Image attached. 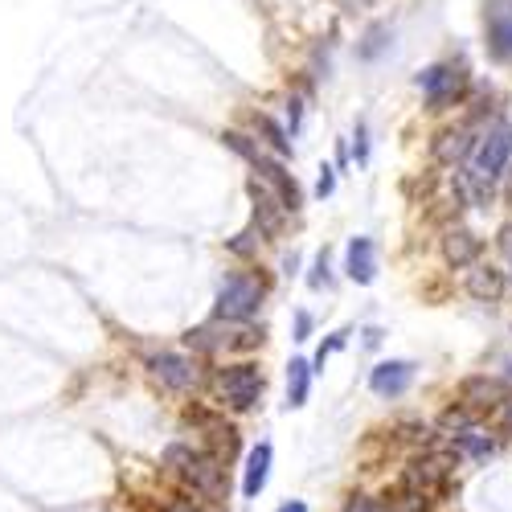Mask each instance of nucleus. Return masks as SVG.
<instances>
[{"instance_id": "nucleus-1", "label": "nucleus", "mask_w": 512, "mask_h": 512, "mask_svg": "<svg viewBox=\"0 0 512 512\" xmlns=\"http://www.w3.org/2000/svg\"><path fill=\"white\" fill-rule=\"evenodd\" d=\"M508 164H512V123L496 119V123H488L480 132V148H476V156H472V164H467V168H472L476 177L500 185L508 177Z\"/></svg>"}, {"instance_id": "nucleus-2", "label": "nucleus", "mask_w": 512, "mask_h": 512, "mask_svg": "<svg viewBox=\"0 0 512 512\" xmlns=\"http://www.w3.org/2000/svg\"><path fill=\"white\" fill-rule=\"evenodd\" d=\"M414 82H418L426 107H431V111H447V107L463 103L467 82H472V78H467V70L455 66V62H435V66H426Z\"/></svg>"}, {"instance_id": "nucleus-3", "label": "nucleus", "mask_w": 512, "mask_h": 512, "mask_svg": "<svg viewBox=\"0 0 512 512\" xmlns=\"http://www.w3.org/2000/svg\"><path fill=\"white\" fill-rule=\"evenodd\" d=\"M263 308V283L254 275H226L218 287V320H234L246 324L250 316H259Z\"/></svg>"}, {"instance_id": "nucleus-4", "label": "nucleus", "mask_w": 512, "mask_h": 512, "mask_svg": "<svg viewBox=\"0 0 512 512\" xmlns=\"http://www.w3.org/2000/svg\"><path fill=\"white\" fill-rule=\"evenodd\" d=\"M512 402V390H508V377H496V373H472L459 381V406H467L476 418L480 414H496Z\"/></svg>"}, {"instance_id": "nucleus-5", "label": "nucleus", "mask_w": 512, "mask_h": 512, "mask_svg": "<svg viewBox=\"0 0 512 512\" xmlns=\"http://www.w3.org/2000/svg\"><path fill=\"white\" fill-rule=\"evenodd\" d=\"M263 373H259V365H250V361H242V365H230V369H222V377H218V398L230 406V410H254L259 406V398H263Z\"/></svg>"}, {"instance_id": "nucleus-6", "label": "nucleus", "mask_w": 512, "mask_h": 512, "mask_svg": "<svg viewBox=\"0 0 512 512\" xmlns=\"http://www.w3.org/2000/svg\"><path fill=\"white\" fill-rule=\"evenodd\" d=\"M185 484L201 496V500H209V504H218V500H226V492H230V484H226V463H222V455H213V451H197V459L185 467Z\"/></svg>"}, {"instance_id": "nucleus-7", "label": "nucleus", "mask_w": 512, "mask_h": 512, "mask_svg": "<svg viewBox=\"0 0 512 512\" xmlns=\"http://www.w3.org/2000/svg\"><path fill=\"white\" fill-rule=\"evenodd\" d=\"M484 37L496 62H512V0H484Z\"/></svg>"}, {"instance_id": "nucleus-8", "label": "nucleus", "mask_w": 512, "mask_h": 512, "mask_svg": "<svg viewBox=\"0 0 512 512\" xmlns=\"http://www.w3.org/2000/svg\"><path fill=\"white\" fill-rule=\"evenodd\" d=\"M476 148H480L476 127L472 123H459V127H447V132H439V140H435L431 152L447 168H467V164H472V156H476Z\"/></svg>"}, {"instance_id": "nucleus-9", "label": "nucleus", "mask_w": 512, "mask_h": 512, "mask_svg": "<svg viewBox=\"0 0 512 512\" xmlns=\"http://www.w3.org/2000/svg\"><path fill=\"white\" fill-rule=\"evenodd\" d=\"M254 177H259L279 201H283V209L287 213H300V205H304V189H300V181H295L287 168H283V160H275V156H263L259 164H254Z\"/></svg>"}, {"instance_id": "nucleus-10", "label": "nucleus", "mask_w": 512, "mask_h": 512, "mask_svg": "<svg viewBox=\"0 0 512 512\" xmlns=\"http://www.w3.org/2000/svg\"><path fill=\"white\" fill-rule=\"evenodd\" d=\"M443 263L455 271H472L476 263H484V238L467 226H451L443 234Z\"/></svg>"}, {"instance_id": "nucleus-11", "label": "nucleus", "mask_w": 512, "mask_h": 512, "mask_svg": "<svg viewBox=\"0 0 512 512\" xmlns=\"http://www.w3.org/2000/svg\"><path fill=\"white\" fill-rule=\"evenodd\" d=\"M148 373L164 390H189L197 381V361H189L185 353H156L148 357Z\"/></svg>"}, {"instance_id": "nucleus-12", "label": "nucleus", "mask_w": 512, "mask_h": 512, "mask_svg": "<svg viewBox=\"0 0 512 512\" xmlns=\"http://www.w3.org/2000/svg\"><path fill=\"white\" fill-rule=\"evenodd\" d=\"M463 287H467V295H472L476 304H500L504 291H508V275L496 263H476L472 271H467Z\"/></svg>"}, {"instance_id": "nucleus-13", "label": "nucleus", "mask_w": 512, "mask_h": 512, "mask_svg": "<svg viewBox=\"0 0 512 512\" xmlns=\"http://www.w3.org/2000/svg\"><path fill=\"white\" fill-rule=\"evenodd\" d=\"M414 386V365L410 361H381L369 373V390L377 398H402Z\"/></svg>"}, {"instance_id": "nucleus-14", "label": "nucleus", "mask_w": 512, "mask_h": 512, "mask_svg": "<svg viewBox=\"0 0 512 512\" xmlns=\"http://www.w3.org/2000/svg\"><path fill=\"white\" fill-rule=\"evenodd\" d=\"M250 197H254V226L263 230V238H267V234H279V226H283V218H287L283 201H279L259 177L250 181Z\"/></svg>"}, {"instance_id": "nucleus-15", "label": "nucleus", "mask_w": 512, "mask_h": 512, "mask_svg": "<svg viewBox=\"0 0 512 512\" xmlns=\"http://www.w3.org/2000/svg\"><path fill=\"white\" fill-rule=\"evenodd\" d=\"M345 275L353 283H361V287L377 279V246H373V238H353L349 242V250H345Z\"/></svg>"}, {"instance_id": "nucleus-16", "label": "nucleus", "mask_w": 512, "mask_h": 512, "mask_svg": "<svg viewBox=\"0 0 512 512\" xmlns=\"http://www.w3.org/2000/svg\"><path fill=\"white\" fill-rule=\"evenodd\" d=\"M267 476H271V443H259L250 455H246V476H242V496L254 500L263 488H267Z\"/></svg>"}, {"instance_id": "nucleus-17", "label": "nucleus", "mask_w": 512, "mask_h": 512, "mask_svg": "<svg viewBox=\"0 0 512 512\" xmlns=\"http://www.w3.org/2000/svg\"><path fill=\"white\" fill-rule=\"evenodd\" d=\"M312 373H316V365L304 361V357H295V361L287 365V410H300V406L308 402V394H312Z\"/></svg>"}, {"instance_id": "nucleus-18", "label": "nucleus", "mask_w": 512, "mask_h": 512, "mask_svg": "<svg viewBox=\"0 0 512 512\" xmlns=\"http://www.w3.org/2000/svg\"><path fill=\"white\" fill-rule=\"evenodd\" d=\"M447 443L455 447L459 459H488V455H496V447H500L492 435L480 431V426H472V431H463V435H447Z\"/></svg>"}, {"instance_id": "nucleus-19", "label": "nucleus", "mask_w": 512, "mask_h": 512, "mask_svg": "<svg viewBox=\"0 0 512 512\" xmlns=\"http://www.w3.org/2000/svg\"><path fill=\"white\" fill-rule=\"evenodd\" d=\"M390 41H394V29L386 21H373L365 33H361V46H357V58L361 62H377L381 54L390 50Z\"/></svg>"}, {"instance_id": "nucleus-20", "label": "nucleus", "mask_w": 512, "mask_h": 512, "mask_svg": "<svg viewBox=\"0 0 512 512\" xmlns=\"http://www.w3.org/2000/svg\"><path fill=\"white\" fill-rule=\"evenodd\" d=\"M254 127H259V136H263V144L275 152V156H291V140H287V132L271 119V115H259L254 119Z\"/></svg>"}, {"instance_id": "nucleus-21", "label": "nucleus", "mask_w": 512, "mask_h": 512, "mask_svg": "<svg viewBox=\"0 0 512 512\" xmlns=\"http://www.w3.org/2000/svg\"><path fill=\"white\" fill-rule=\"evenodd\" d=\"M222 140H226V148H230V152H238L246 164H259V160L267 156V152H263V144H259V140H250L246 132H226Z\"/></svg>"}, {"instance_id": "nucleus-22", "label": "nucleus", "mask_w": 512, "mask_h": 512, "mask_svg": "<svg viewBox=\"0 0 512 512\" xmlns=\"http://www.w3.org/2000/svg\"><path fill=\"white\" fill-rule=\"evenodd\" d=\"M197 459V451L189 447V443H173L164 451V467H173V472H185V467Z\"/></svg>"}, {"instance_id": "nucleus-23", "label": "nucleus", "mask_w": 512, "mask_h": 512, "mask_svg": "<svg viewBox=\"0 0 512 512\" xmlns=\"http://www.w3.org/2000/svg\"><path fill=\"white\" fill-rule=\"evenodd\" d=\"M345 345H349V332H332V336H328V345H320V353H316V361H312V365H316V373L324 369V361H328L332 353H340Z\"/></svg>"}, {"instance_id": "nucleus-24", "label": "nucleus", "mask_w": 512, "mask_h": 512, "mask_svg": "<svg viewBox=\"0 0 512 512\" xmlns=\"http://www.w3.org/2000/svg\"><path fill=\"white\" fill-rule=\"evenodd\" d=\"M496 246H500V254H504V263H508V283H512V222H504V226H500Z\"/></svg>"}, {"instance_id": "nucleus-25", "label": "nucleus", "mask_w": 512, "mask_h": 512, "mask_svg": "<svg viewBox=\"0 0 512 512\" xmlns=\"http://www.w3.org/2000/svg\"><path fill=\"white\" fill-rule=\"evenodd\" d=\"M259 238H263V230H259V226H250L246 234H238V238L230 242V250H234V254H250V250H254V242H259Z\"/></svg>"}, {"instance_id": "nucleus-26", "label": "nucleus", "mask_w": 512, "mask_h": 512, "mask_svg": "<svg viewBox=\"0 0 512 512\" xmlns=\"http://www.w3.org/2000/svg\"><path fill=\"white\" fill-rule=\"evenodd\" d=\"M357 144H353V156H357V164H365L369 160V127L365 123H357V136H353Z\"/></svg>"}, {"instance_id": "nucleus-27", "label": "nucleus", "mask_w": 512, "mask_h": 512, "mask_svg": "<svg viewBox=\"0 0 512 512\" xmlns=\"http://www.w3.org/2000/svg\"><path fill=\"white\" fill-rule=\"evenodd\" d=\"M345 512H386V504H381V500H369V496H353V500L345 504Z\"/></svg>"}, {"instance_id": "nucleus-28", "label": "nucleus", "mask_w": 512, "mask_h": 512, "mask_svg": "<svg viewBox=\"0 0 512 512\" xmlns=\"http://www.w3.org/2000/svg\"><path fill=\"white\" fill-rule=\"evenodd\" d=\"M300 119H304V103L291 99V103H287V132H291V136L300 132Z\"/></svg>"}, {"instance_id": "nucleus-29", "label": "nucleus", "mask_w": 512, "mask_h": 512, "mask_svg": "<svg viewBox=\"0 0 512 512\" xmlns=\"http://www.w3.org/2000/svg\"><path fill=\"white\" fill-rule=\"evenodd\" d=\"M332 189H336V173L324 164V168H320V181H316V193H320V197H332Z\"/></svg>"}, {"instance_id": "nucleus-30", "label": "nucleus", "mask_w": 512, "mask_h": 512, "mask_svg": "<svg viewBox=\"0 0 512 512\" xmlns=\"http://www.w3.org/2000/svg\"><path fill=\"white\" fill-rule=\"evenodd\" d=\"M308 283H312V287H324V283H328V254H320V259H316V267H312Z\"/></svg>"}, {"instance_id": "nucleus-31", "label": "nucleus", "mask_w": 512, "mask_h": 512, "mask_svg": "<svg viewBox=\"0 0 512 512\" xmlns=\"http://www.w3.org/2000/svg\"><path fill=\"white\" fill-rule=\"evenodd\" d=\"M308 336H312V316L295 312V340H308Z\"/></svg>"}, {"instance_id": "nucleus-32", "label": "nucleus", "mask_w": 512, "mask_h": 512, "mask_svg": "<svg viewBox=\"0 0 512 512\" xmlns=\"http://www.w3.org/2000/svg\"><path fill=\"white\" fill-rule=\"evenodd\" d=\"M164 512H205L197 500H189V496H181V500H173V504H168Z\"/></svg>"}, {"instance_id": "nucleus-33", "label": "nucleus", "mask_w": 512, "mask_h": 512, "mask_svg": "<svg viewBox=\"0 0 512 512\" xmlns=\"http://www.w3.org/2000/svg\"><path fill=\"white\" fill-rule=\"evenodd\" d=\"M500 431H504V435H512V402L500 410Z\"/></svg>"}, {"instance_id": "nucleus-34", "label": "nucleus", "mask_w": 512, "mask_h": 512, "mask_svg": "<svg viewBox=\"0 0 512 512\" xmlns=\"http://www.w3.org/2000/svg\"><path fill=\"white\" fill-rule=\"evenodd\" d=\"M279 512H308V504L304 500H287V504H279Z\"/></svg>"}, {"instance_id": "nucleus-35", "label": "nucleus", "mask_w": 512, "mask_h": 512, "mask_svg": "<svg viewBox=\"0 0 512 512\" xmlns=\"http://www.w3.org/2000/svg\"><path fill=\"white\" fill-rule=\"evenodd\" d=\"M365 345H369V349L381 345V328H365Z\"/></svg>"}, {"instance_id": "nucleus-36", "label": "nucleus", "mask_w": 512, "mask_h": 512, "mask_svg": "<svg viewBox=\"0 0 512 512\" xmlns=\"http://www.w3.org/2000/svg\"><path fill=\"white\" fill-rule=\"evenodd\" d=\"M336 164H349V144H345V140L336 144Z\"/></svg>"}]
</instances>
